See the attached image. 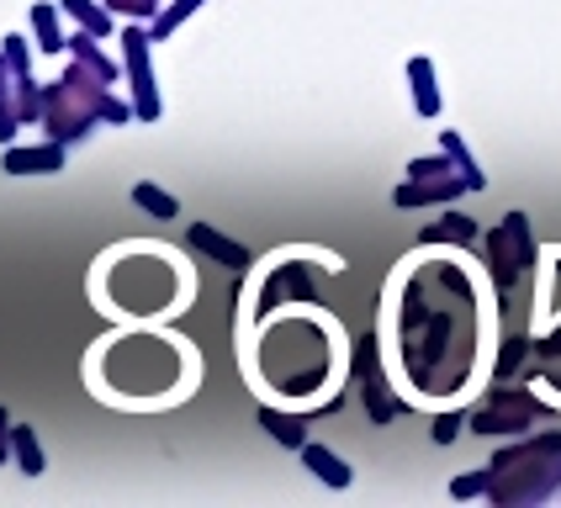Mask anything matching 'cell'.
<instances>
[{
  "label": "cell",
  "instance_id": "4316f807",
  "mask_svg": "<svg viewBox=\"0 0 561 508\" xmlns=\"http://www.w3.org/2000/svg\"><path fill=\"white\" fill-rule=\"evenodd\" d=\"M424 175H456V164H450V154L439 149V154L413 159V164H408V181H424Z\"/></svg>",
  "mask_w": 561,
  "mask_h": 508
},
{
  "label": "cell",
  "instance_id": "603a6c76",
  "mask_svg": "<svg viewBox=\"0 0 561 508\" xmlns=\"http://www.w3.org/2000/svg\"><path fill=\"white\" fill-rule=\"evenodd\" d=\"M439 149L450 154V164H456V175L467 181V190H482L488 186V175H482V164L471 159V149L461 143V132H439Z\"/></svg>",
  "mask_w": 561,
  "mask_h": 508
},
{
  "label": "cell",
  "instance_id": "9c48e42d",
  "mask_svg": "<svg viewBox=\"0 0 561 508\" xmlns=\"http://www.w3.org/2000/svg\"><path fill=\"white\" fill-rule=\"evenodd\" d=\"M117 43H123V69H127V85H133V112H138V123H159L164 101H159L154 59H149V43H154V32L144 27V22H127Z\"/></svg>",
  "mask_w": 561,
  "mask_h": 508
},
{
  "label": "cell",
  "instance_id": "6da1fadb",
  "mask_svg": "<svg viewBox=\"0 0 561 508\" xmlns=\"http://www.w3.org/2000/svg\"><path fill=\"white\" fill-rule=\"evenodd\" d=\"M477 291L456 259H419L398 286V366L419 397H456L477 366Z\"/></svg>",
  "mask_w": 561,
  "mask_h": 508
},
{
  "label": "cell",
  "instance_id": "83f0119b",
  "mask_svg": "<svg viewBox=\"0 0 561 508\" xmlns=\"http://www.w3.org/2000/svg\"><path fill=\"white\" fill-rule=\"evenodd\" d=\"M488 487H493V466H488V472H471V476H456V482H450V498H482Z\"/></svg>",
  "mask_w": 561,
  "mask_h": 508
},
{
  "label": "cell",
  "instance_id": "5b68a950",
  "mask_svg": "<svg viewBox=\"0 0 561 508\" xmlns=\"http://www.w3.org/2000/svg\"><path fill=\"white\" fill-rule=\"evenodd\" d=\"M106 95H112V85L95 74L91 64L69 59V69H64L54 85H43V127H48V138L54 143H85L91 138V127L101 123V106H106Z\"/></svg>",
  "mask_w": 561,
  "mask_h": 508
},
{
  "label": "cell",
  "instance_id": "8992f818",
  "mask_svg": "<svg viewBox=\"0 0 561 508\" xmlns=\"http://www.w3.org/2000/svg\"><path fill=\"white\" fill-rule=\"evenodd\" d=\"M27 123H43V85L32 80L27 37L11 32L0 48V143H11Z\"/></svg>",
  "mask_w": 561,
  "mask_h": 508
},
{
  "label": "cell",
  "instance_id": "ac0fdd59",
  "mask_svg": "<svg viewBox=\"0 0 561 508\" xmlns=\"http://www.w3.org/2000/svg\"><path fill=\"white\" fill-rule=\"evenodd\" d=\"M530 377H540L551 392H561V323L535 345V355H530Z\"/></svg>",
  "mask_w": 561,
  "mask_h": 508
},
{
  "label": "cell",
  "instance_id": "4fadbf2b",
  "mask_svg": "<svg viewBox=\"0 0 561 508\" xmlns=\"http://www.w3.org/2000/svg\"><path fill=\"white\" fill-rule=\"evenodd\" d=\"M461 190H467L461 175H424V181H403L392 190V201L398 207H439V201H456Z\"/></svg>",
  "mask_w": 561,
  "mask_h": 508
},
{
  "label": "cell",
  "instance_id": "f1b7e54d",
  "mask_svg": "<svg viewBox=\"0 0 561 508\" xmlns=\"http://www.w3.org/2000/svg\"><path fill=\"white\" fill-rule=\"evenodd\" d=\"M461 424H467L461 413H439V418H435V444H450L456 435H461Z\"/></svg>",
  "mask_w": 561,
  "mask_h": 508
},
{
  "label": "cell",
  "instance_id": "52a82bcc",
  "mask_svg": "<svg viewBox=\"0 0 561 508\" xmlns=\"http://www.w3.org/2000/svg\"><path fill=\"white\" fill-rule=\"evenodd\" d=\"M482 250H488L493 286H499L503 297H508V308H514V297H525V281H530V270H535L530 218H525V212H508V218L482 239Z\"/></svg>",
  "mask_w": 561,
  "mask_h": 508
},
{
  "label": "cell",
  "instance_id": "7a4b0ae2",
  "mask_svg": "<svg viewBox=\"0 0 561 508\" xmlns=\"http://www.w3.org/2000/svg\"><path fill=\"white\" fill-rule=\"evenodd\" d=\"M334 318L323 313H265V328L254 339V371L260 386L280 392L286 403H308L334 377Z\"/></svg>",
  "mask_w": 561,
  "mask_h": 508
},
{
  "label": "cell",
  "instance_id": "9a60e30c",
  "mask_svg": "<svg viewBox=\"0 0 561 508\" xmlns=\"http://www.w3.org/2000/svg\"><path fill=\"white\" fill-rule=\"evenodd\" d=\"M408 80H413V112L419 117H439V74L430 59H408Z\"/></svg>",
  "mask_w": 561,
  "mask_h": 508
},
{
  "label": "cell",
  "instance_id": "3957f363",
  "mask_svg": "<svg viewBox=\"0 0 561 508\" xmlns=\"http://www.w3.org/2000/svg\"><path fill=\"white\" fill-rule=\"evenodd\" d=\"M91 377L117 403H170L191 386V355L175 334H112L91 355Z\"/></svg>",
  "mask_w": 561,
  "mask_h": 508
},
{
  "label": "cell",
  "instance_id": "2e32d148",
  "mask_svg": "<svg viewBox=\"0 0 561 508\" xmlns=\"http://www.w3.org/2000/svg\"><path fill=\"white\" fill-rule=\"evenodd\" d=\"M302 466H308L318 482H329V487H350V482H355V472L344 466V461L334 455V450H329V444H312V440L302 444Z\"/></svg>",
  "mask_w": 561,
  "mask_h": 508
},
{
  "label": "cell",
  "instance_id": "8fae6325",
  "mask_svg": "<svg viewBox=\"0 0 561 508\" xmlns=\"http://www.w3.org/2000/svg\"><path fill=\"white\" fill-rule=\"evenodd\" d=\"M5 175H59L64 164H69V143H5Z\"/></svg>",
  "mask_w": 561,
  "mask_h": 508
},
{
  "label": "cell",
  "instance_id": "484cf974",
  "mask_svg": "<svg viewBox=\"0 0 561 508\" xmlns=\"http://www.w3.org/2000/svg\"><path fill=\"white\" fill-rule=\"evenodd\" d=\"M106 5H112V16H127V22H154L164 11V0H106Z\"/></svg>",
  "mask_w": 561,
  "mask_h": 508
},
{
  "label": "cell",
  "instance_id": "cb8c5ba5",
  "mask_svg": "<svg viewBox=\"0 0 561 508\" xmlns=\"http://www.w3.org/2000/svg\"><path fill=\"white\" fill-rule=\"evenodd\" d=\"M64 16H75V27L95 32V37H112V5H101V0H59Z\"/></svg>",
  "mask_w": 561,
  "mask_h": 508
},
{
  "label": "cell",
  "instance_id": "5bb4252c",
  "mask_svg": "<svg viewBox=\"0 0 561 508\" xmlns=\"http://www.w3.org/2000/svg\"><path fill=\"white\" fill-rule=\"evenodd\" d=\"M69 59H80V64H91L95 74H101V80H106V85H117V80H123V64L112 59V54H106V48H101V37H95V32H69Z\"/></svg>",
  "mask_w": 561,
  "mask_h": 508
},
{
  "label": "cell",
  "instance_id": "ba28073f",
  "mask_svg": "<svg viewBox=\"0 0 561 508\" xmlns=\"http://www.w3.org/2000/svg\"><path fill=\"white\" fill-rule=\"evenodd\" d=\"M535 418H546L540 408V397H535L530 386H519V381H493V392L471 408V429L477 435H525Z\"/></svg>",
  "mask_w": 561,
  "mask_h": 508
},
{
  "label": "cell",
  "instance_id": "ffe728a7",
  "mask_svg": "<svg viewBox=\"0 0 561 508\" xmlns=\"http://www.w3.org/2000/svg\"><path fill=\"white\" fill-rule=\"evenodd\" d=\"M133 207L149 212V218H159V222L181 218V196H170V190L154 186V181H138V186H133Z\"/></svg>",
  "mask_w": 561,
  "mask_h": 508
},
{
  "label": "cell",
  "instance_id": "30bf717a",
  "mask_svg": "<svg viewBox=\"0 0 561 508\" xmlns=\"http://www.w3.org/2000/svg\"><path fill=\"white\" fill-rule=\"evenodd\" d=\"M355 377H360V392H366V408H371V424H392L398 413H403V403L392 397V386H387V377H381V366H376V345L366 339V345L355 349Z\"/></svg>",
  "mask_w": 561,
  "mask_h": 508
},
{
  "label": "cell",
  "instance_id": "44dd1931",
  "mask_svg": "<svg viewBox=\"0 0 561 508\" xmlns=\"http://www.w3.org/2000/svg\"><path fill=\"white\" fill-rule=\"evenodd\" d=\"M482 233H477V222L461 218V212H450V218L430 222L424 233H419V244H477Z\"/></svg>",
  "mask_w": 561,
  "mask_h": 508
},
{
  "label": "cell",
  "instance_id": "e0dca14e",
  "mask_svg": "<svg viewBox=\"0 0 561 508\" xmlns=\"http://www.w3.org/2000/svg\"><path fill=\"white\" fill-rule=\"evenodd\" d=\"M11 455H16V466H22L27 476L48 472V455H43V440H37L32 424H11Z\"/></svg>",
  "mask_w": 561,
  "mask_h": 508
},
{
  "label": "cell",
  "instance_id": "277c9868",
  "mask_svg": "<svg viewBox=\"0 0 561 508\" xmlns=\"http://www.w3.org/2000/svg\"><path fill=\"white\" fill-rule=\"evenodd\" d=\"M106 276V297L101 308L112 313H127V318H164L175 308H186V276L175 270V259L164 244L154 250H133V254H117L101 265Z\"/></svg>",
  "mask_w": 561,
  "mask_h": 508
},
{
  "label": "cell",
  "instance_id": "d4e9b609",
  "mask_svg": "<svg viewBox=\"0 0 561 508\" xmlns=\"http://www.w3.org/2000/svg\"><path fill=\"white\" fill-rule=\"evenodd\" d=\"M202 5H207V0H170V5L154 16V27H149V32H154V43L175 37V32H181V22H186L191 11H202Z\"/></svg>",
  "mask_w": 561,
  "mask_h": 508
},
{
  "label": "cell",
  "instance_id": "7402d4cb",
  "mask_svg": "<svg viewBox=\"0 0 561 508\" xmlns=\"http://www.w3.org/2000/svg\"><path fill=\"white\" fill-rule=\"evenodd\" d=\"M260 424H265V435H271V440L291 444V450H302V444H308V418H297V413L260 408Z\"/></svg>",
  "mask_w": 561,
  "mask_h": 508
},
{
  "label": "cell",
  "instance_id": "7c38bea8",
  "mask_svg": "<svg viewBox=\"0 0 561 508\" xmlns=\"http://www.w3.org/2000/svg\"><path fill=\"white\" fill-rule=\"evenodd\" d=\"M186 244H191V250H196V254H207V259H218L222 270H239V276H244V270H250V265H254V254L244 250L239 239H228V233H218L213 222H191Z\"/></svg>",
  "mask_w": 561,
  "mask_h": 508
},
{
  "label": "cell",
  "instance_id": "d6986e66",
  "mask_svg": "<svg viewBox=\"0 0 561 508\" xmlns=\"http://www.w3.org/2000/svg\"><path fill=\"white\" fill-rule=\"evenodd\" d=\"M59 11L64 5H32V37L43 54H64L69 48V32L59 27Z\"/></svg>",
  "mask_w": 561,
  "mask_h": 508
}]
</instances>
